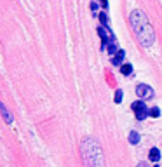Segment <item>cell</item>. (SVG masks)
<instances>
[{
  "mask_svg": "<svg viewBox=\"0 0 162 167\" xmlns=\"http://www.w3.org/2000/svg\"><path fill=\"white\" fill-rule=\"evenodd\" d=\"M129 141L133 143V145H138L140 143V134L136 131H131V134H129Z\"/></svg>",
  "mask_w": 162,
  "mask_h": 167,
  "instance_id": "7",
  "label": "cell"
},
{
  "mask_svg": "<svg viewBox=\"0 0 162 167\" xmlns=\"http://www.w3.org/2000/svg\"><path fill=\"white\" fill-rule=\"evenodd\" d=\"M131 26L134 28V33L138 35V38L143 45H152L155 40V33L152 26H150V21L145 16V12L141 11H133L131 12Z\"/></svg>",
  "mask_w": 162,
  "mask_h": 167,
  "instance_id": "1",
  "label": "cell"
},
{
  "mask_svg": "<svg viewBox=\"0 0 162 167\" xmlns=\"http://www.w3.org/2000/svg\"><path fill=\"white\" fill-rule=\"evenodd\" d=\"M106 51L110 52V54H117L119 51H117V42H112V44H108V47H106Z\"/></svg>",
  "mask_w": 162,
  "mask_h": 167,
  "instance_id": "10",
  "label": "cell"
},
{
  "mask_svg": "<svg viewBox=\"0 0 162 167\" xmlns=\"http://www.w3.org/2000/svg\"><path fill=\"white\" fill-rule=\"evenodd\" d=\"M120 71H122V75H131V73H133V66H131V64H122V66H120Z\"/></svg>",
  "mask_w": 162,
  "mask_h": 167,
  "instance_id": "9",
  "label": "cell"
},
{
  "mask_svg": "<svg viewBox=\"0 0 162 167\" xmlns=\"http://www.w3.org/2000/svg\"><path fill=\"white\" fill-rule=\"evenodd\" d=\"M99 4H101V7H103V9H106V7H108V2H106V0H99Z\"/></svg>",
  "mask_w": 162,
  "mask_h": 167,
  "instance_id": "15",
  "label": "cell"
},
{
  "mask_svg": "<svg viewBox=\"0 0 162 167\" xmlns=\"http://www.w3.org/2000/svg\"><path fill=\"white\" fill-rule=\"evenodd\" d=\"M136 94H138V97H141V101H145V99H152V97H154V89H152L150 85L140 84V85L136 87Z\"/></svg>",
  "mask_w": 162,
  "mask_h": 167,
  "instance_id": "3",
  "label": "cell"
},
{
  "mask_svg": "<svg viewBox=\"0 0 162 167\" xmlns=\"http://www.w3.org/2000/svg\"><path fill=\"white\" fill-rule=\"evenodd\" d=\"M99 19H101V23H103V25H106V23H108V18H106V14H99Z\"/></svg>",
  "mask_w": 162,
  "mask_h": 167,
  "instance_id": "14",
  "label": "cell"
},
{
  "mask_svg": "<svg viewBox=\"0 0 162 167\" xmlns=\"http://www.w3.org/2000/svg\"><path fill=\"white\" fill-rule=\"evenodd\" d=\"M150 115V110H148L147 106L143 108V110H140V111H136V120H145V118Z\"/></svg>",
  "mask_w": 162,
  "mask_h": 167,
  "instance_id": "4",
  "label": "cell"
},
{
  "mask_svg": "<svg viewBox=\"0 0 162 167\" xmlns=\"http://www.w3.org/2000/svg\"><path fill=\"white\" fill-rule=\"evenodd\" d=\"M131 108H133L134 111H140L145 108V101H134L133 104H131Z\"/></svg>",
  "mask_w": 162,
  "mask_h": 167,
  "instance_id": "8",
  "label": "cell"
},
{
  "mask_svg": "<svg viewBox=\"0 0 162 167\" xmlns=\"http://www.w3.org/2000/svg\"><path fill=\"white\" fill-rule=\"evenodd\" d=\"M113 101H115V103H120V101H122V90H120V89L115 90V97H113Z\"/></svg>",
  "mask_w": 162,
  "mask_h": 167,
  "instance_id": "12",
  "label": "cell"
},
{
  "mask_svg": "<svg viewBox=\"0 0 162 167\" xmlns=\"http://www.w3.org/2000/svg\"><path fill=\"white\" fill-rule=\"evenodd\" d=\"M91 9H92V11H96V9H98V4H96V2H92V4H91Z\"/></svg>",
  "mask_w": 162,
  "mask_h": 167,
  "instance_id": "16",
  "label": "cell"
},
{
  "mask_svg": "<svg viewBox=\"0 0 162 167\" xmlns=\"http://www.w3.org/2000/svg\"><path fill=\"white\" fill-rule=\"evenodd\" d=\"M148 159L152 160V162H159V159H160L159 148H152V150H150V155H148Z\"/></svg>",
  "mask_w": 162,
  "mask_h": 167,
  "instance_id": "5",
  "label": "cell"
},
{
  "mask_svg": "<svg viewBox=\"0 0 162 167\" xmlns=\"http://www.w3.org/2000/svg\"><path fill=\"white\" fill-rule=\"evenodd\" d=\"M0 108H2V117H4V118H5V120L9 122V124H11V122H12V117L9 115V113H7V110H5V108H4L2 104H0Z\"/></svg>",
  "mask_w": 162,
  "mask_h": 167,
  "instance_id": "11",
  "label": "cell"
},
{
  "mask_svg": "<svg viewBox=\"0 0 162 167\" xmlns=\"http://www.w3.org/2000/svg\"><path fill=\"white\" fill-rule=\"evenodd\" d=\"M98 33H99V37L103 38V45H101V49H106V47H108V44L115 42V35L110 31V28H108V26L98 28Z\"/></svg>",
  "mask_w": 162,
  "mask_h": 167,
  "instance_id": "2",
  "label": "cell"
},
{
  "mask_svg": "<svg viewBox=\"0 0 162 167\" xmlns=\"http://www.w3.org/2000/svg\"><path fill=\"white\" fill-rule=\"evenodd\" d=\"M124 57H126V52L120 49L119 52H117V56H115V57L112 59V63H113V64H120V63L124 61Z\"/></svg>",
  "mask_w": 162,
  "mask_h": 167,
  "instance_id": "6",
  "label": "cell"
},
{
  "mask_svg": "<svg viewBox=\"0 0 162 167\" xmlns=\"http://www.w3.org/2000/svg\"><path fill=\"white\" fill-rule=\"evenodd\" d=\"M159 115H160V110H159L157 106H155V108H152V110H150V117H159Z\"/></svg>",
  "mask_w": 162,
  "mask_h": 167,
  "instance_id": "13",
  "label": "cell"
}]
</instances>
